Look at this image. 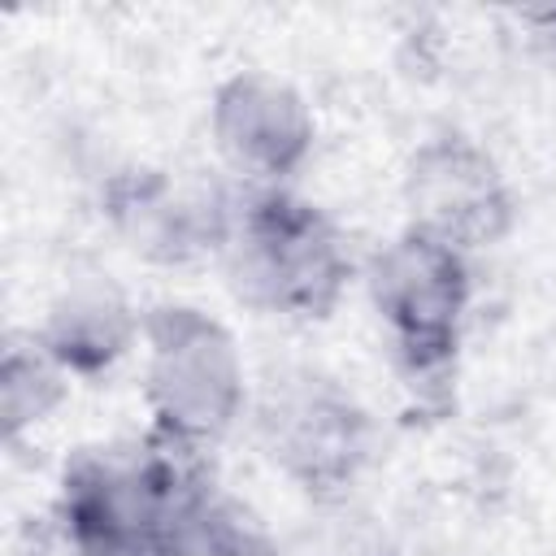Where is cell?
Listing matches in <instances>:
<instances>
[{
    "instance_id": "cell-1",
    "label": "cell",
    "mask_w": 556,
    "mask_h": 556,
    "mask_svg": "<svg viewBox=\"0 0 556 556\" xmlns=\"http://www.w3.org/2000/svg\"><path fill=\"white\" fill-rule=\"evenodd\" d=\"M204 452L161 439L78 447L56 482L52 526L74 556H178V517L213 478Z\"/></svg>"
},
{
    "instance_id": "cell-2",
    "label": "cell",
    "mask_w": 556,
    "mask_h": 556,
    "mask_svg": "<svg viewBox=\"0 0 556 556\" xmlns=\"http://www.w3.org/2000/svg\"><path fill=\"white\" fill-rule=\"evenodd\" d=\"M239 304L274 317H330L352 282L339 226L291 187H248L222 248Z\"/></svg>"
},
{
    "instance_id": "cell-3",
    "label": "cell",
    "mask_w": 556,
    "mask_h": 556,
    "mask_svg": "<svg viewBox=\"0 0 556 556\" xmlns=\"http://www.w3.org/2000/svg\"><path fill=\"white\" fill-rule=\"evenodd\" d=\"M143 400L152 430L208 452L248 413V365L235 330L195 304L143 313Z\"/></svg>"
},
{
    "instance_id": "cell-4",
    "label": "cell",
    "mask_w": 556,
    "mask_h": 556,
    "mask_svg": "<svg viewBox=\"0 0 556 556\" xmlns=\"http://www.w3.org/2000/svg\"><path fill=\"white\" fill-rule=\"evenodd\" d=\"M365 291L413 378H439L452 369L473 304L469 252L404 226L369 256Z\"/></svg>"
},
{
    "instance_id": "cell-5",
    "label": "cell",
    "mask_w": 556,
    "mask_h": 556,
    "mask_svg": "<svg viewBox=\"0 0 556 556\" xmlns=\"http://www.w3.org/2000/svg\"><path fill=\"white\" fill-rule=\"evenodd\" d=\"M400 195L413 230L434 235L460 252L500 243L517 217L504 165L460 130L430 135L413 148L404 161Z\"/></svg>"
},
{
    "instance_id": "cell-6",
    "label": "cell",
    "mask_w": 556,
    "mask_h": 556,
    "mask_svg": "<svg viewBox=\"0 0 556 556\" xmlns=\"http://www.w3.org/2000/svg\"><path fill=\"white\" fill-rule=\"evenodd\" d=\"M256 426L274 469H282L308 495L343 491L369 456L365 408L313 369L287 374L265 395Z\"/></svg>"
},
{
    "instance_id": "cell-7",
    "label": "cell",
    "mask_w": 556,
    "mask_h": 556,
    "mask_svg": "<svg viewBox=\"0 0 556 556\" xmlns=\"http://www.w3.org/2000/svg\"><path fill=\"white\" fill-rule=\"evenodd\" d=\"M208 139L243 187H287L317 143L304 91L269 70H239L208 100Z\"/></svg>"
},
{
    "instance_id": "cell-8",
    "label": "cell",
    "mask_w": 556,
    "mask_h": 556,
    "mask_svg": "<svg viewBox=\"0 0 556 556\" xmlns=\"http://www.w3.org/2000/svg\"><path fill=\"white\" fill-rule=\"evenodd\" d=\"M239 195L213 178H182L169 169H126L104 191V213L139 261L191 265L222 256L235 226Z\"/></svg>"
},
{
    "instance_id": "cell-9",
    "label": "cell",
    "mask_w": 556,
    "mask_h": 556,
    "mask_svg": "<svg viewBox=\"0 0 556 556\" xmlns=\"http://www.w3.org/2000/svg\"><path fill=\"white\" fill-rule=\"evenodd\" d=\"M30 334L70 378H100L143 343V313L109 269H74Z\"/></svg>"
},
{
    "instance_id": "cell-10",
    "label": "cell",
    "mask_w": 556,
    "mask_h": 556,
    "mask_svg": "<svg viewBox=\"0 0 556 556\" xmlns=\"http://www.w3.org/2000/svg\"><path fill=\"white\" fill-rule=\"evenodd\" d=\"M70 374L39 348L35 334L9 339L0 356V430L4 443H22L30 430L52 421L70 395Z\"/></svg>"
},
{
    "instance_id": "cell-11",
    "label": "cell",
    "mask_w": 556,
    "mask_h": 556,
    "mask_svg": "<svg viewBox=\"0 0 556 556\" xmlns=\"http://www.w3.org/2000/svg\"><path fill=\"white\" fill-rule=\"evenodd\" d=\"M178 556H278V543L243 500L204 478L178 517Z\"/></svg>"
}]
</instances>
